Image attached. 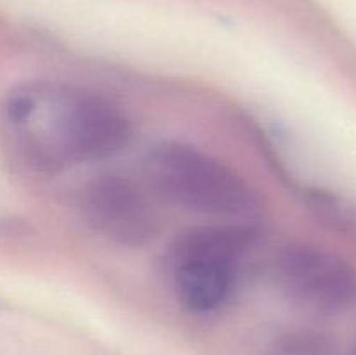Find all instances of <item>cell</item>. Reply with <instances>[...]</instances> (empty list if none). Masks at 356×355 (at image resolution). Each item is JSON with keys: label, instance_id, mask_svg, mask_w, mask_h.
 I'll return each mask as SVG.
<instances>
[{"label": "cell", "instance_id": "6da1fadb", "mask_svg": "<svg viewBox=\"0 0 356 355\" xmlns=\"http://www.w3.org/2000/svg\"><path fill=\"white\" fill-rule=\"evenodd\" d=\"M132 138L124 108L104 94L31 80L0 103V143L10 162L37 176L118 155Z\"/></svg>", "mask_w": 356, "mask_h": 355}, {"label": "cell", "instance_id": "7a4b0ae2", "mask_svg": "<svg viewBox=\"0 0 356 355\" xmlns=\"http://www.w3.org/2000/svg\"><path fill=\"white\" fill-rule=\"evenodd\" d=\"M143 173L155 195L186 211L226 221L249 219L259 211V197L235 169L186 143L153 146Z\"/></svg>", "mask_w": 356, "mask_h": 355}, {"label": "cell", "instance_id": "3957f363", "mask_svg": "<svg viewBox=\"0 0 356 355\" xmlns=\"http://www.w3.org/2000/svg\"><path fill=\"white\" fill-rule=\"evenodd\" d=\"M250 232L240 223L197 226L183 232L167 254L170 284L188 312L212 313L229 301L238 267L250 244Z\"/></svg>", "mask_w": 356, "mask_h": 355}, {"label": "cell", "instance_id": "277c9868", "mask_svg": "<svg viewBox=\"0 0 356 355\" xmlns=\"http://www.w3.org/2000/svg\"><path fill=\"white\" fill-rule=\"evenodd\" d=\"M275 278L282 294L308 312L337 315L356 306V268L325 247L287 246L277 256Z\"/></svg>", "mask_w": 356, "mask_h": 355}, {"label": "cell", "instance_id": "5b68a950", "mask_svg": "<svg viewBox=\"0 0 356 355\" xmlns=\"http://www.w3.org/2000/svg\"><path fill=\"white\" fill-rule=\"evenodd\" d=\"M83 223L122 247H143L160 235L162 221L148 195L124 176L106 174L87 183L80 195Z\"/></svg>", "mask_w": 356, "mask_h": 355}, {"label": "cell", "instance_id": "8992f818", "mask_svg": "<svg viewBox=\"0 0 356 355\" xmlns=\"http://www.w3.org/2000/svg\"><path fill=\"white\" fill-rule=\"evenodd\" d=\"M270 355H329V343L316 334H289L275 343Z\"/></svg>", "mask_w": 356, "mask_h": 355}, {"label": "cell", "instance_id": "52a82bcc", "mask_svg": "<svg viewBox=\"0 0 356 355\" xmlns=\"http://www.w3.org/2000/svg\"><path fill=\"white\" fill-rule=\"evenodd\" d=\"M351 355H356V345L353 347V352H351Z\"/></svg>", "mask_w": 356, "mask_h": 355}]
</instances>
